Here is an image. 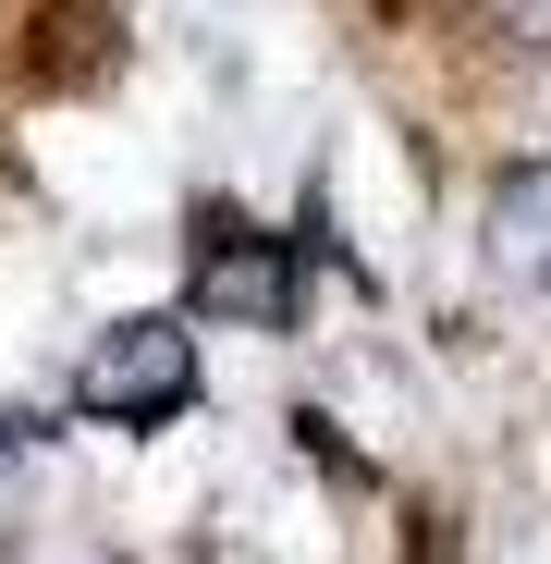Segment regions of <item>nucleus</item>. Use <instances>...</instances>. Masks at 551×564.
<instances>
[{
	"instance_id": "f257e3e1",
	"label": "nucleus",
	"mask_w": 551,
	"mask_h": 564,
	"mask_svg": "<svg viewBox=\"0 0 551 564\" xmlns=\"http://www.w3.org/2000/svg\"><path fill=\"white\" fill-rule=\"evenodd\" d=\"M197 405V332L184 319H111L74 356V417L86 430H172Z\"/></svg>"
},
{
	"instance_id": "f03ea898",
	"label": "nucleus",
	"mask_w": 551,
	"mask_h": 564,
	"mask_svg": "<svg viewBox=\"0 0 551 564\" xmlns=\"http://www.w3.org/2000/svg\"><path fill=\"white\" fill-rule=\"evenodd\" d=\"M197 307L233 319V332H295V258H283V234L209 221L197 234Z\"/></svg>"
},
{
	"instance_id": "7ed1b4c3",
	"label": "nucleus",
	"mask_w": 551,
	"mask_h": 564,
	"mask_svg": "<svg viewBox=\"0 0 551 564\" xmlns=\"http://www.w3.org/2000/svg\"><path fill=\"white\" fill-rule=\"evenodd\" d=\"M491 270H515V282H551V160H515L503 184H491Z\"/></svg>"
}]
</instances>
